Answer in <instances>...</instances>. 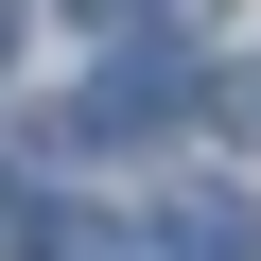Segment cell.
I'll return each mask as SVG.
<instances>
[{"mask_svg": "<svg viewBox=\"0 0 261 261\" xmlns=\"http://www.w3.org/2000/svg\"><path fill=\"white\" fill-rule=\"evenodd\" d=\"M18 18H35V0H0V70H18Z\"/></svg>", "mask_w": 261, "mask_h": 261, "instance_id": "6", "label": "cell"}, {"mask_svg": "<svg viewBox=\"0 0 261 261\" xmlns=\"http://www.w3.org/2000/svg\"><path fill=\"white\" fill-rule=\"evenodd\" d=\"M0 261H140V226H105V209H70V192H35L18 226H0Z\"/></svg>", "mask_w": 261, "mask_h": 261, "instance_id": "3", "label": "cell"}, {"mask_svg": "<svg viewBox=\"0 0 261 261\" xmlns=\"http://www.w3.org/2000/svg\"><path fill=\"white\" fill-rule=\"evenodd\" d=\"M157 122H192V70H174L157 35H122V53H105V87L53 122V157H87V140H157Z\"/></svg>", "mask_w": 261, "mask_h": 261, "instance_id": "1", "label": "cell"}, {"mask_svg": "<svg viewBox=\"0 0 261 261\" xmlns=\"http://www.w3.org/2000/svg\"><path fill=\"white\" fill-rule=\"evenodd\" d=\"M140 261H261V209H244L226 174H174L157 226H140Z\"/></svg>", "mask_w": 261, "mask_h": 261, "instance_id": "2", "label": "cell"}, {"mask_svg": "<svg viewBox=\"0 0 261 261\" xmlns=\"http://www.w3.org/2000/svg\"><path fill=\"white\" fill-rule=\"evenodd\" d=\"M87 35H192V18H226V0H70Z\"/></svg>", "mask_w": 261, "mask_h": 261, "instance_id": "4", "label": "cell"}, {"mask_svg": "<svg viewBox=\"0 0 261 261\" xmlns=\"http://www.w3.org/2000/svg\"><path fill=\"white\" fill-rule=\"evenodd\" d=\"M192 105H209V122H226V140H261V53H244V70H209V87H192Z\"/></svg>", "mask_w": 261, "mask_h": 261, "instance_id": "5", "label": "cell"}]
</instances>
